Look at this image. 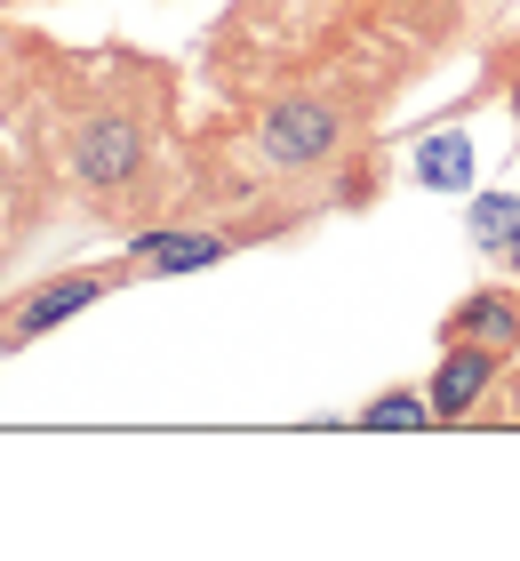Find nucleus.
<instances>
[{"instance_id":"obj_1","label":"nucleus","mask_w":520,"mask_h":561,"mask_svg":"<svg viewBox=\"0 0 520 561\" xmlns=\"http://www.w3.org/2000/svg\"><path fill=\"white\" fill-rule=\"evenodd\" d=\"M336 145H345V105H328V96H289L256 121V152L273 169H321Z\"/></svg>"},{"instance_id":"obj_2","label":"nucleus","mask_w":520,"mask_h":561,"mask_svg":"<svg viewBox=\"0 0 520 561\" xmlns=\"http://www.w3.org/2000/svg\"><path fill=\"white\" fill-rule=\"evenodd\" d=\"M113 280H128L120 265L113 273H57V280H41V289H24V297H9L0 305V345H41L48 329H65L72 313H89V305L113 289Z\"/></svg>"},{"instance_id":"obj_3","label":"nucleus","mask_w":520,"mask_h":561,"mask_svg":"<svg viewBox=\"0 0 520 561\" xmlns=\"http://www.w3.org/2000/svg\"><path fill=\"white\" fill-rule=\"evenodd\" d=\"M72 169H81V185H96V193H128L137 169H145L137 121H128V113H96L81 129V145H72Z\"/></svg>"},{"instance_id":"obj_4","label":"nucleus","mask_w":520,"mask_h":561,"mask_svg":"<svg viewBox=\"0 0 520 561\" xmlns=\"http://www.w3.org/2000/svg\"><path fill=\"white\" fill-rule=\"evenodd\" d=\"M232 249H241V233L232 225H185V233H145L137 249H128V280H169V273H200V265H224Z\"/></svg>"},{"instance_id":"obj_5","label":"nucleus","mask_w":520,"mask_h":561,"mask_svg":"<svg viewBox=\"0 0 520 561\" xmlns=\"http://www.w3.org/2000/svg\"><path fill=\"white\" fill-rule=\"evenodd\" d=\"M497 362L505 353L497 345H473V337H449V353H440V369H432V417L440 425H464L488 401V386H497Z\"/></svg>"},{"instance_id":"obj_6","label":"nucleus","mask_w":520,"mask_h":561,"mask_svg":"<svg viewBox=\"0 0 520 561\" xmlns=\"http://www.w3.org/2000/svg\"><path fill=\"white\" fill-rule=\"evenodd\" d=\"M440 337H473V345L512 353L520 345V289H473L449 321H440Z\"/></svg>"},{"instance_id":"obj_7","label":"nucleus","mask_w":520,"mask_h":561,"mask_svg":"<svg viewBox=\"0 0 520 561\" xmlns=\"http://www.w3.org/2000/svg\"><path fill=\"white\" fill-rule=\"evenodd\" d=\"M416 176L425 185H440V193H457V185H473V137H432L425 152H416Z\"/></svg>"},{"instance_id":"obj_8","label":"nucleus","mask_w":520,"mask_h":561,"mask_svg":"<svg viewBox=\"0 0 520 561\" xmlns=\"http://www.w3.org/2000/svg\"><path fill=\"white\" fill-rule=\"evenodd\" d=\"M360 425H384V433H416V425H440V417H432V393H377L369 410H360Z\"/></svg>"},{"instance_id":"obj_9","label":"nucleus","mask_w":520,"mask_h":561,"mask_svg":"<svg viewBox=\"0 0 520 561\" xmlns=\"http://www.w3.org/2000/svg\"><path fill=\"white\" fill-rule=\"evenodd\" d=\"M512 217H520V201H512V193H481V201H473V249L505 257V241H512Z\"/></svg>"},{"instance_id":"obj_10","label":"nucleus","mask_w":520,"mask_h":561,"mask_svg":"<svg viewBox=\"0 0 520 561\" xmlns=\"http://www.w3.org/2000/svg\"><path fill=\"white\" fill-rule=\"evenodd\" d=\"M505 265L520 273V217H512V241H505Z\"/></svg>"},{"instance_id":"obj_11","label":"nucleus","mask_w":520,"mask_h":561,"mask_svg":"<svg viewBox=\"0 0 520 561\" xmlns=\"http://www.w3.org/2000/svg\"><path fill=\"white\" fill-rule=\"evenodd\" d=\"M505 105H512V121H520V81H512V89H505Z\"/></svg>"}]
</instances>
